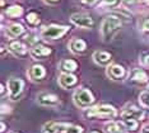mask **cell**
Listing matches in <instances>:
<instances>
[{"label": "cell", "mask_w": 149, "mask_h": 133, "mask_svg": "<svg viewBox=\"0 0 149 133\" xmlns=\"http://www.w3.org/2000/svg\"><path fill=\"white\" fill-rule=\"evenodd\" d=\"M121 24H123V23H121V20L118 19L117 17L110 15V17H107V18H104L102 22V25H101V34H102V38L104 41L111 39V37L121 28Z\"/></svg>", "instance_id": "cell-1"}, {"label": "cell", "mask_w": 149, "mask_h": 133, "mask_svg": "<svg viewBox=\"0 0 149 133\" xmlns=\"http://www.w3.org/2000/svg\"><path fill=\"white\" fill-rule=\"evenodd\" d=\"M116 109L111 105H100L87 110L86 115L88 118H113L116 117Z\"/></svg>", "instance_id": "cell-2"}, {"label": "cell", "mask_w": 149, "mask_h": 133, "mask_svg": "<svg viewBox=\"0 0 149 133\" xmlns=\"http://www.w3.org/2000/svg\"><path fill=\"white\" fill-rule=\"evenodd\" d=\"M74 103L79 108H88L94 103V98L88 89H79L74 93Z\"/></svg>", "instance_id": "cell-3"}, {"label": "cell", "mask_w": 149, "mask_h": 133, "mask_svg": "<svg viewBox=\"0 0 149 133\" xmlns=\"http://www.w3.org/2000/svg\"><path fill=\"white\" fill-rule=\"evenodd\" d=\"M69 27L66 25H50L42 29L41 37L45 39H59L64 34H66Z\"/></svg>", "instance_id": "cell-4"}, {"label": "cell", "mask_w": 149, "mask_h": 133, "mask_svg": "<svg viewBox=\"0 0 149 133\" xmlns=\"http://www.w3.org/2000/svg\"><path fill=\"white\" fill-rule=\"evenodd\" d=\"M24 83L21 79H10L8 81V90H9V98L12 100H17L21 96Z\"/></svg>", "instance_id": "cell-5"}, {"label": "cell", "mask_w": 149, "mask_h": 133, "mask_svg": "<svg viewBox=\"0 0 149 133\" xmlns=\"http://www.w3.org/2000/svg\"><path fill=\"white\" fill-rule=\"evenodd\" d=\"M73 24H75L77 27H80V28H92L94 22L93 19L91 18L89 15L83 14V13H77V14H73L72 18H70Z\"/></svg>", "instance_id": "cell-6"}, {"label": "cell", "mask_w": 149, "mask_h": 133, "mask_svg": "<svg viewBox=\"0 0 149 133\" xmlns=\"http://www.w3.org/2000/svg\"><path fill=\"white\" fill-rule=\"evenodd\" d=\"M107 76L112 80H123L126 76V70L121 65L113 63L107 67Z\"/></svg>", "instance_id": "cell-7"}, {"label": "cell", "mask_w": 149, "mask_h": 133, "mask_svg": "<svg viewBox=\"0 0 149 133\" xmlns=\"http://www.w3.org/2000/svg\"><path fill=\"white\" fill-rule=\"evenodd\" d=\"M37 101H38V104L45 105V107H54V105L59 104V99L56 95L49 93H41L37 96Z\"/></svg>", "instance_id": "cell-8"}, {"label": "cell", "mask_w": 149, "mask_h": 133, "mask_svg": "<svg viewBox=\"0 0 149 133\" xmlns=\"http://www.w3.org/2000/svg\"><path fill=\"white\" fill-rule=\"evenodd\" d=\"M121 117H123L124 121H126V119H135V121L140 119L141 121V119L144 118V112L141 110V109L131 107V108L125 109L123 113H121Z\"/></svg>", "instance_id": "cell-9"}, {"label": "cell", "mask_w": 149, "mask_h": 133, "mask_svg": "<svg viewBox=\"0 0 149 133\" xmlns=\"http://www.w3.org/2000/svg\"><path fill=\"white\" fill-rule=\"evenodd\" d=\"M29 53H31V56L35 60H42V59H45V57L51 54V50H50L49 47H46V46H41V44H38V46L33 47V48L29 51Z\"/></svg>", "instance_id": "cell-10"}, {"label": "cell", "mask_w": 149, "mask_h": 133, "mask_svg": "<svg viewBox=\"0 0 149 133\" xmlns=\"http://www.w3.org/2000/svg\"><path fill=\"white\" fill-rule=\"evenodd\" d=\"M45 75H46V70L43 66H41V65H33L28 71V77L32 81L42 80L43 77H45Z\"/></svg>", "instance_id": "cell-11"}, {"label": "cell", "mask_w": 149, "mask_h": 133, "mask_svg": "<svg viewBox=\"0 0 149 133\" xmlns=\"http://www.w3.org/2000/svg\"><path fill=\"white\" fill-rule=\"evenodd\" d=\"M77 76L73 74H66V72H63L61 75L59 76V84L60 86H61L63 89H69L74 86V85L77 84Z\"/></svg>", "instance_id": "cell-12"}, {"label": "cell", "mask_w": 149, "mask_h": 133, "mask_svg": "<svg viewBox=\"0 0 149 133\" xmlns=\"http://www.w3.org/2000/svg\"><path fill=\"white\" fill-rule=\"evenodd\" d=\"M8 48L17 57H23L27 54V52H28V51H27V47L22 42H19V41H13V42H10L8 46Z\"/></svg>", "instance_id": "cell-13"}, {"label": "cell", "mask_w": 149, "mask_h": 133, "mask_svg": "<svg viewBox=\"0 0 149 133\" xmlns=\"http://www.w3.org/2000/svg\"><path fill=\"white\" fill-rule=\"evenodd\" d=\"M69 124L63 123V122H49L43 125L42 133H59L61 129H66Z\"/></svg>", "instance_id": "cell-14"}, {"label": "cell", "mask_w": 149, "mask_h": 133, "mask_svg": "<svg viewBox=\"0 0 149 133\" xmlns=\"http://www.w3.org/2000/svg\"><path fill=\"white\" fill-rule=\"evenodd\" d=\"M93 60H94V62L98 63L100 66H106V65L110 63V61L112 59H111V54L108 52H104V51H96V52L93 53Z\"/></svg>", "instance_id": "cell-15"}, {"label": "cell", "mask_w": 149, "mask_h": 133, "mask_svg": "<svg viewBox=\"0 0 149 133\" xmlns=\"http://www.w3.org/2000/svg\"><path fill=\"white\" fill-rule=\"evenodd\" d=\"M69 48H70V51H72L73 53L79 54V53H83L84 51H86L87 44H86V42H84L83 39L74 38V39H72L69 42Z\"/></svg>", "instance_id": "cell-16"}, {"label": "cell", "mask_w": 149, "mask_h": 133, "mask_svg": "<svg viewBox=\"0 0 149 133\" xmlns=\"http://www.w3.org/2000/svg\"><path fill=\"white\" fill-rule=\"evenodd\" d=\"M130 80L138 84H145L148 81V75L141 69H134L130 74Z\"/></svg>", "instance_id": "cell-17"}, {"label": "cell", "mask_w": 149, "mask_h": 133, "mask_svg": "<svg viewBox=\"0 0 149 133\" xmlns=\"http://www.w3.org/2000/svg\"><path fill=\"white\" fill-rule=\"evenodd\" d=\"M60 69H61L64 72H66V74H72L78 69V63L74 60L66 59V60L61 61V63H60Z\"/></svg>", "instance_id": "cell-18"}, {"label": "cell", "mask_w": 149, "mask_h": 133, "mask_svg": "<svg viewBox=\"0 0 149 133\" xmlns=\"http://www.w3.org/2000/svg\"><path fill=\"white\" fill-rule=\"evenodd\" d=\"M6 32H8L9 36L12 37H18L24 33V28H23L22 24H18V23H14V24H10L6 28Z\"/></svg>", "instance_id": "cell-19"}, {"label": "cell", "mask_w": 149, "mask_h": 133, "mask_svg": "<svg viewBox=\"0 0 149 133\" xmlns=\"http://www.w3.org/2000/svg\"><path fill=\"white\" fill-rule=\"evenodd\" d=\"M5 14L10 18H17V17H21L23 14V9L19 5H13L5 10Z\"/></svg>", "instance_id": "cell-20"}, {"label": "cell", "mask_w": 149, "mask_h": 133, "mask_svg": "<svg viewBox=\"0 0 149 133\" xmlns=\"http://www.w3.org/2000/svg\"><path fill=\"white\" fill-rule=\"evenodd\" d=\"M104 131L106 133H123V129H121V125L115 123V122H110L104 125Z\"/></svg>", "instance_id": "cell-21"}, {"label": "cell", "mask_w": 149, "mask_h": 133, "mask_svg": "<svg viewBox=\"0 0 149 133\" xmlns=\"http://www.w3.org/2000/svg\"><path fill=\"white\" fill-rule=\"evenodd\" d=\"M121 125H124L125 129H127V131L130 132H135L138 129V121H135V119H126V121H124L123 123H121Z\"/></svg>", "instance_id": "cell-22"}, {"label": "cell", "mask_w": 149, "mask_h": 133, "mask_svg": "<svg viewBox=\"0 0 149 133\" xmlns=\"http://www.w3.org/2000/svg\"><path fill=\"white\" fill-rule=\"evenodd\" d=\"M27 23H28L29 25H36V24H38L40 23V18H38V15L36 14V13H29L28 15H27Z\"/></svg>", "instance_id": "cell-23"}, {"label": "cell", "mask_w": 149, "mask_h": 133, "mask_svg": "<svg viewBox=\"0 0 149 133\" xmlns=\"http://www.w3.org/2000/svg\"><path fill=\"white\" fill-rule=\"evenodd\" d=\"M139 100H140V104L143 107L149 109V91H143L139 96Z\"/></svg>", "instance_id": "cell-24"}, {"label": "cell", "mask_w": 149, "mask_h": 133, "mask_svg": "<svg viewBox=\"0 0 149 133\" xmlns=\"http://www.w3.org/2000/svg\"><path fill=\"white\" fill-rule=\"evenodd\" d=\"M84 129L79 125H69L66 129H65V133H83Z\"/></svg>", "instance_id": "cell-25"}, {"label": "cell", "mask_w": 149, "mask_h": 133, "mask_svg": "<svg viewBox=\"0 0 149 133\" xmlns=\"http://www.w3.org/2000/svg\"><path fill=\"white\" fill-rule=\"evenodd\" d=\"M140 62H141L143 66L149 67V53H145V54H143V56L140 57Z\"/></svg>", "instance_id": "cell-26"}, {"label": "cell", "mask_w": 149, "mask_h": 133, "mask_svg": "<svg viewBox=\"0 0 149 133\" xmlns=\"http://www.w3.org/2000/svg\"><path fill=\"white\" fill-rule=\"evenodd\" d=\"M102 5H106V6H113L117 4V0H102L101 1Z\"/></svg>", "instance_id": "cell-27"}, {"label": "cell", "mask_w": 149, "mask_h": 133, "mask_svg": "<svg viewBox=\"0 0 149 133\" xmlns=\"http://www.w3.org/2000/svg\"><path fill=\"white\" fill-rule=\"evenodd\" d=\"M141 28H143L144 32H149V19H147L143 23V27H141Z\"/></svg>", "instance_id": "cell-28"}, {"label": "cell", "mask_w": 149, "mask_h": 133, "mask_svg": "<svg viewBox=\"0 0 149 133\" xmlns=\"http://www.w3.org/2000/svg\"><path fill=\"white\" fill-rule=\"evenodd\" d=\"M82 1L84 3V4H87V5H94L98 0H82Z\"/></svg>", "instance_id": "cell-29"}, {"label": "cell", "mask_w": 149, "mask_h": 133, "mask_svg": "<svg viewBox=\"0 0 149 133\" xmlns=\"http://www.w3.org/2000/svg\"><path fill=\"white\" fill-rule=\"evenodd\" d=\"M141 133H149V124H145L143 128H141Z\"/></svg>", "instance_id": "cell-30"}, {"label": "cell", "mask_w": 149, "mask_h": 133, "mask_svg": "<svg viewBox=\"0 0 149 133\" xmlns=\"http://www.w3.org/2000/svg\"><path fill=\"white\" fill-rule=\"evenodd\" d=\"M121 1H124L125 3V4H134V3H136L138 1V0H121Z\"/></svg>", "instance_id": "cell-31"}, {"label": "cell", "mask_w": 149, "mask_h": 133, "mask_svg": "<svg viewBox=\"0 0 149 133\" xmlns=\"http://www.w3.org/2000/svg\"><path fill=\"white\" fill-rule=\"evenodd\" d=\"M47 3H50V4H55V3H57L59 0H46Z\"/></svg>", "instance_id": "cell-32"}, {"label": "cell", "mask_w": 149, "mask_h": 133, "mask_svg": "<svg viewBox=\"0 0 149 133\" xmlns=\"http://www.w3.org/2000/svg\"><path fill=\"white\" fill-rule=\"evenodd\" d=\"M5 132V124H4V122L1 123V133H4Z\"/></svg>", "instance_id": "cell-33"}, {"label": "cell", "mask_w": 149, "mask_h": 133, "mask_svg": "<svg viewBox=\"0 0 149 133\" xmlns=\"http://www.w3.org/2000/svg\"><path fill=\"white\" fill-rule=\"evenodd\" d=\"M4 93H5V89H4V85H3V84H1V94H3V95H4Z\"/></svg>", "instance_id": "cell-34"}, {"label": "cell", "mask_w": 149, "mask_h": 133, "mask_svg": "<svg viewBox=\"0 0 149 133\" xmlns=\"http://www.w3.org/2000/svg\"><path fill=\"white\" fill-rule=\"evenodd\" d=\"M144 1H145V4L147 5H149V0H144Z\"/></svg>", "instance_id": "cell-35"}, {"label": "cell", "mask_w": 149, "mask_h": 133, "mask_svg": "<svg viewBox=\"0 0 149 133\" xmlns=\"http://www.w3.org/2000/svg\"><path fill=\"white\" fill-rule=\"evenodd\" d=\"M89 133H100V132H97V131H92V132H89Z\"/></svg>", "instance_id": "cell-36"}]
</instances>
